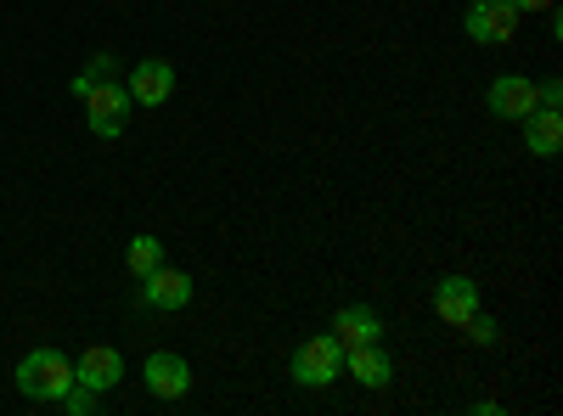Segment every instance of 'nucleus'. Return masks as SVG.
Instances as JSON below:
<instances>
[{
    "instance_id": "obj_3",
    "label": "nucleus",
    "mask_w": 563,
    "mask_h": 416,
    "mask_svg": "<svg viewBox=\"0 0 563 416\" xmlns=\"http://www.w3.org/2000/svg\"><path fill=\"white\" fill-rule=\"evenodd\" d=\"M130 90H124V79H102L97 90L85 97V124H90V135H102V142H113V135H124V124H130Z\"/></svg>"
},
{
    "instance_id": "obj_19",
    "label": "nucleus",
    "mask_w": 563,
    "mask_h": 416,
    "mask_svg": "<svg viewBox=\"0 0 563 416\" xmlns=\"http://www.w3.org/2000/svg\"><path fill=\"white\" fill-rule=\"evenodd\" d=\"M536 97H541V108H563V85L547 79V85H536Z\"/></svg>"
},
{
    "instance_id": "obj_2",
    "label": "nucleus",
    "mask_w": 563,
    "mask_h": 416,
    "mask_svg": "<svg viewBox=\"0 0 563 416\" xmlns=\"http://www.w3.org/2000/svg\"><path fill=\"white\" fill-rule=\"evenodd\" d=\"M288 378L299 389H333L344 378V344L333 333H321V338H305L288 360Z\"/></svg>"
},
{
    "instance_id": "obj_17",
    "label": "nucleus",
    "mask_w": 563,
    "mask_h": 416,
    "mask_svg": "<svg viewBox=\"0 0 563 416\" xmlns=\"http://www.w3.org/2000/svg\"><path fill=\"white\" fill-rule=\"evenodd\" d=\"M57 405H63L68 416H97V405H102V394H97V389H85V383H74V389H68V394H63Z\"/></svg>"
},
{
    "instance_id": "obj_15",
    "label": "nucleus",
    "mask_w": 563,
    "mask_h": 416,
    "mask_svg": "<svg viewBox=\"0 0 563 416\" xmlns=\"http://www.w3.org/2000/svg\"><path fill=\"white\" fill-rule=\"evenodd\" d=\"M158 265H164V243L153 237V231L130 237V248H124V270H130V276H147V270H158Z\"/></svg>"
},
{
    "instance_id": "obj_5",
    "label": "nucleus",
    "mask_w": 563,
    "mask_h": 416,
    "mask_svg": "<svg viewBox=\"0 0 563 416\" xmlns=\"http://www.w3.org/2000/svg\"><path fill=\"white\" fill-rule=\"evenodd\" d=\"M141 383H147L153 400L175 405V400L192 394V366H186L180 355H169V349H158V355H147V366H141Z\"/></svg>"
},
{
    "instance_id": "obj_18",
    "label": "nucleus",
    "mask_w": 563,
    "mask_h": 416,
    "mask_svg": "<svg viewBox=\"0 0 563 416\" xmlns=\"http://www.w3.org/2000/svg\"><path fill=\"white\" fill-rule=\"evenodd\" d=\"M507 7L519 18H530V12H558V0H507Z\"/></svg>"
},
{
    "instance_id": "obj_6",
    "label": "nucleus",
    "mask_w": 563,
    "mask_h": 416,
    "mask_svg": "<svg viewBox=\"0 0 563 416\" xmlns=\"http://www.w3.org/2000/svg\"><path fill=\"white\" fill-rule=\"evenodd\" d=\"M192 276L186 270H175V265H158V270H147L141 276V304L147 310H186L192 304Z\"/></svg>"
},
{
    "instance_id": "obj_12",
    "label": "nucleus",
    "mask_w": 563,
    "mask_h": 416,
    "mask_svg": "<svg viewBox=\"0 0 563 416\" xmlns=\"http://www.w3.org/2000/svg\"><path fill=\"white\" fill-rule=\"evenodd\" d=\"M333 338H339L344 349H355V344H384V315L372 310V304H344V310L333 315Z\"/></svg>"
},
{
    "instance_id": "obj_13",
    "label": "nucleus",
    "mask_w": 563,
    "mask_h": 416,
    "mask_svg": "<svg viewBox=\"0 0 563 416\" xmlns=\"http://www.w3.org/2000/svg\"><path fill=\"white\" fill-rule=\"evenodd\" d=\"M519 124H525V153H536V158H558L563 153V113L558 108H536Z\"/></svg>"
},
{
    "instance_id": "obj_7",
    "label": "nucleus",
    "mask_w": 563,
    "mask_h": 416,
    "mask_svg": "<svg viewBox=\"0 0 563 416\" xmlns=\"http://www.w3.org/2000/svg\"><path fill=\"white\" fill-rule=\"evenodd\" d=\"M485 108H490L496 119H507V124H519V119H530V113L541 108V97H536V79H525V74H501V79L490 85V97H485Z\"/></svg>"
},
{
    "instance_id": "obj_11",
    "label": "nucleus",
    "mask_w": 563,
    "mask_h": 416,
    "mask_svg": "<svg viewBox=\"0 0 563 416\" xmlns=\"http://www.w3.org/2000/svg\"><path fill=\"white\" fill-rule=\"evenodd\" d=\"M479 310V282L474 276H440V288H434V315L445 321V327H462L467 315Z\"/></svg>"
},
{
    "instance_id": "obj_8",
    "label": "nucleus",
    "mask_w": 563,
    "mask_h": 416,
    "mask_svg": "<svg viewBox=\"0 0 563 416\" xmlns=\"http://www.w3.org/2000/svg\"><path fill=\"white\" fill-rule=\"evenodd\" d=\"M124 90H130V102H135V108H164V102H169V90H175V68H169L164 57H147V63H135V68H130Z\"/></svg>"
},
{
    "instance_id": "obj_4",
    "label": "nucleus",
    "mask_w": 563,
    "mask_h": 416,
    "mask_svg": "<svg viewBox=\"0 0 563 416\" xmlns=\"http://www.w3.org/2000/svg\"><path fill=\"white\" fill-rule=\"evenodd\" d=\"M519 12L507 7V0H474V7L462 12V34L474 45H512L519 40Z\"/></svg>"
},
{
    "instance_id": "obj_14",
    "label": "nucleus",
    "mask_w": 563,
    "mask_h": 416,
    "mask_svg": "<svg viewBox=\"0 0 563 416\" xmlns=\"http://www.w3.org/2000/svg\"><path fill=\"white\" fill-rule=\"evenodd\" d=\"M102 79H119V57H113V52H97V57H90V63L68 79V97H74V102H85Z\"/></svg>"
},
{
    "instance_id": "obj_10",
    "label": "nucleus",
    "mask_w": 563,
    "mask_h": 416,
    "mask_svg": "<svg viewBox=\"0 0 563 416\" xmlns=\"http://www.w3.org/2000/svg\"><path fill=\"white\" fill-rule=\"evenodd\" d=\"M344 378H355L361 389H389L395 360H389L384 344H355V349H344Z\"/></svg>"
},
{
    "instance_id": "obj_1",
    "label": "nucleus",
    "mask_w": 563,
    "mask_h": 416,
    "mask_svg": "<svg viewBox=\"0 0 563 416\" xmlns=\"http://www.w3.org/2000/svg\"><path fill=\"white\" fill-rule=\"evenodd\" d=\"M74 389V360L63 349H29L18 360V394L34 405H57Z\"/></svg>"
},
{
    "instance_id": "obj_9",
    "label": "nucleus",
    "mask_w": 563,
    "mask_h": 416,
    "mask_svg": "<svg viewBox=\"0 0 563 416\" xmlns=\"http://www.w3.org/2000/svg\"><path fill=\"white\" fill-rule=\"evenodd\" d=\"M74 383H85V389H97V394L119 389V383H124V355H119V349H108V344H90V349H79V366H74Z\"/></svg>"
},
{
    "instance_id": "obj_16",
    "label": "nucleus",
    "mask_w": 563,
    "mask_h": 416,
    "mask_svg": "<svg viewBox=\"0 0 563 416\" xmlns=\"http://www.w3.org/2000/svg\"><path fill=\"white\" fill-rule=\"evenodd\" d=\"M462 333H467V344H474V349H496V344H501V327H496L485 310L467 315V321H462Z\"/></svg>"
}]
</instances>
